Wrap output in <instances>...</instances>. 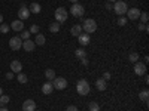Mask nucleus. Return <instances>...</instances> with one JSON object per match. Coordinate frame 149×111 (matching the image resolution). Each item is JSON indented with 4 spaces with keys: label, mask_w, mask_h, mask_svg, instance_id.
<instances>
[{
    "label": "nucleus",
    "mask_w": 149,
    "mask_h": 111,
    "mask_svg": "<svg viewBox=\"0 0 149 111\" xmlns=\"http://www.w3.org/2000/svg\"><path fill=\"white\" fill-rule=\"evenodd\" d=\"M106 9H109V10H112V9H113V5H112V3H106Z\"/></svg>",
    "instance_id": "nucleus-38"
},
{
    "label": "nucleus",
    "mask_w": 149,
    "mask_h": 111,
    "mask_svg": "<svg viewBox=\"0 0 149 111\" xmlns=\"http://www.w3.org/2000/svg\"><path fill=\"white\" fill-rule=\"evenodd\" d=\"M19 39L24 42V40H29L30 39V31H27V30H22L21 31V36H19Z\"/></svg>",
    "instance_id": "nucleus-28"
},
{
    "label": "nucleus",
    "mask_w": 149,
    "mask_h": 111,
    "mask_svg": "<svg viewBox=\"0 0 149 111\" xmlns=\"http://www.w3.org/2000/svg\"><path fill=\"white\" fill-rule=\"evenodd\" d=\"M139 98H140V101H142L143 104H148V102H149V90H148V89H143V90H140V93H139Z\"/></svg>",
    "instance_id": "nucleus-19"
},
{
    "label": "nucleus",
    "mask_w": 149,
    "mask_h": 111,
    "mask_svg": "<svg viewBox=\"0 0 149 111\" xmlns=\"http://www.w3.org/2000/svg\"><path fill=\"white\" fill-rule=\"evenodd\" d=\"M34 47H36V43H34V42H31L30 39L22 42V49H24V51L31 52V51H34Z\"/></svg>",
    "instance_id": "nucleus-17"
},
{
    "label": "nucleus",
    "mask_w": 149,
    "mask_h": 111,
    "mask_svg": "<svg viewBox=\"0 0 149 111\" xmlns=\"http://www.w3.org/2000/svg\"><path fill=\"white\" fill-rule=\"evenodd\" d=\"M34 111H39V110H34Z\"/></svg>",
    "instance_id": "nucleus-45"
},
{
    "label": "nucleus",
    "mask_w": 149,
    "mask_h": 111,
    "mask_svg": "<svg viewBox=\"0 0 149 111\" xmlns=\"http://www.w3.org/2000/svg\"><path fill=\"white\" fill-rule=\"evenodd\" d=\"M78 40H79V45H81V46L90 45V42H91V34H88V33H82V34L78 37Z\"/></svg>",
    "instance_id": "nucleus-11"
},
{
    "label": "nucleus",
    "mask_w": 149,
    "mask_h": 111,
    "mask_svg": "<svg viewBox=\"0 0 149 111\" xmlns=\"http://www.w3.org/2000/svg\"><path fill=\"white\" fill-rule=\"evenodd\" d=\"M82 30H84L85 33H88V34L95 33V31H97V22H95L93 18L85 19V21H84V24H82Z\"/></svg>",
    "instance_id": "nucleus-1"
},
{
    "label": "nucleus",
    "mask_w": 149,
    "mask_h": 111,
    "mask_svg": "<svg viewBox=\"0 0 149 111\" xmlns=\"http://www.w3.org/2000/svg\"><path fill=\"white\" fill-rule=\"evenodd\" d=\"M10 71L12 73H21V70H22V64H21V61H12L10 62Z\"/></svg>",
    "instance_id": "nucleus-15"
},
{
    "label": "nucleus",
    "mask_w": 149,
    "mask_h": 111,
    "mask_svg": "<svg viewBox=\"0 0 149 111\" xmlns=\"http://www.w3.org/2000/svg\"><path fill=\"white\" fill-rule=\"evenodd\" d=\"M70 2H72V3H78V0H70Z\"/></svg>",
    "instance_id": "nucleus-43"
},
{
    "label": "nucleus",
    "mask_w": 149,
    "mask_h": 111,
    "mask_svg": "<svg viewBox=\"0 0 149 111\" xmlns=\"http://www.w3.org/2000/svg\"><path fill=\"white\" fill-rule=\"evenodd\" d=\"M17 80L21 83V84H26L27 82H29V79H27V76L24 73H18V76H17Z\"/></svg>",
    "instance_id": "nucleus-25"
},
{
    "label": "nucleus",
    "mask_w": 149,
    "mask_h": 111,
    "mask_svg": "<svg viewBox=\"0 0 149 111\" xmlns=\"http://www.w3.org/2000/svg\"><path fill=\"white\" fill-rule=\"evenodd\" d=\"M148 18H149L148 12H140V16H139V19H140V22H142V24H146V22H148Z\"/></svg>",
    "instance_id": "nucleus-29"
},
{
    "label": "nucleus",
    "mask_w": 149,
    "mask_h": 111,
    "mask_svg": "<svg viewBox=\"0 0 149 111\" xmlns=\"http://www.w3.org/2000/svg\"><path fill=\"white\" fill-rule=\"evenodd\" d=\"M74 55H76L79 59H82V58H86V51L84 47H78L76 51H74Z\"/></svg>",
    "instance_id": "nucleus-23"
},
{
    "label": "nucleus",
    "mask_w": 149,
    "mask_h": 111,
    "mask_svg": "<svg viewBox=\"0 0 149 111\" xmlns=\"http://www.w3.org/2000/svg\"><path fill=\"white\" fill-rule=\"evenodd\" d=\"M84 14H85V9H84V6H82L81 3H73V5H72V8H70V15L76 16V18H81V16H84Z\"/></svg>",
    "instance_id": "nucleus-5"
},
{
    "label": "nucleus",
    "mask_w": 149,
    "mask_h": 111,
    "mask_svg": "<svg viewBox=\"0 0 149 111\" xmlns=\"http://www.w3.org/2000/svg\"><path fill=\"white\" fill-rule=\"evenodd\" d=\"M29 16H30V10H29V8L24 5V3H21V8H19V10H18V19L24 21V19H27Z\"/></svg>",
    "instance_id": "nucleus-9"
},
{
    "label": "nucleus",
    "mask_w": 149,
    "mask_h": 111,
    "mask_svg": "<svg viewBox=\"0 0 149 111\" xmlns=\"http://www.w3.org/2000/svg\"><path fill=\"white\" fill-rule=\"evenodd\" d=\"M137 28H139V31H146V33L149 31V28H148V25H146V24H142V22H140V24H139V25H137Z\"/></svg>",
    "instance_id": "nucleus-34"
},
{
    "label": "nucleus",
    "mask_w": 149,
    "mask_h": 111,
    "mask_svg": "<svg viewBox=\"0 0 149 111\" xmlns=\"http://www.w3.org/2000/svg\"><path fill=\"white\" fill-rule=\"evenodd\" d=\"M10 28L14 30V31H17V33H21V31L24 30V22H22L21 19L12 21V24H10Z\"/></svg>",
    "instance_id": "nucleus-12"
},
{
    "label": "nucleus",
    "mask_w": 149,
    "mask_h": 111,
    "mask_svg": "<svg viewBox=\"0 0 149 111\" xmlns=\"http://www.w3.org/2000/svg\"><path fill=\"white\" fill-rule=\"evenodd\" d=\"M103 79L107 82V80H110V73H107V71H104L103 73Z\"/></svg>",
    "instance_id": "nucleus-36"
},
{
    "label": "nucleus",
    "mask_w": 149,
    "mask_h": 111,
    "mask_svg": "<svg viewBox=\"0 0 149 111\" xmlns=\"http://www.w3.org/2000/svg\"><path fill=\"white\" fill-rule=\"evenodd\" d=\"M52 90H54V86H52V83H51V82L43 83V86H42V92H43L45 95H51V93H52Z\"/></svg>",
    "instance_id": "nucleus-18"
},
{
    "label": "nucleus",
    "mask_w": 149,
    "mask_h": 111,
    "mask_svg": "<svg viewBox=\"0 0 149 111\" xmlns=\"http://www.w3.org/2000/svg\"><path fill=\"white\" fill-rule=\"evenodd\" d=\"M9 47L12 49V51H19V49L22 47V40L19 39V36L12 37V39L9 40Z\"/></svg>",
    "instance_id": "nucleus-7"
},
{
    "label": "nucleus",
    "mask_w": 149,
    "mask_h": 111,
    "mask_svg": "<svg viewBox=\"0 0 149 111\" xmlns=\"http://www.w3.org/2000/svg\"><path fill=\"white\" fill-rule=\"evenodd\" d=\"M9 25H8V24H0V33H2V34H6V33H9Z\"/></svg>",
    "instance_id": "nucleus-31"
},
{
    "label": "nucleus",
    "mask_w": 149,
    "mask_h": 111,
    "mask_svg": "<svg viewBox=\"0 0 149 111\" xmlns=\"http://www.w3.org/2000/svg\"><path fill=\"white\" fill-rule=\"evenodd\" d=\"M34 43L37 45V46H45V43H46V39H45V36L43 34H36V39H34Z\"/></svg>",
    "instance_id": "nucleus-20"
},
{
    "label": "nucleus",
    "mask_w": 149,
    "mask_h": 111,
    "mask_svg": "<svg viewBox=\"0 0 149 111\" xmlns=\"http://www.w3.org/2000/svg\"><path fill=\"white\" fill-rule=\"evenodd\" d=\"M49 31H51V33H58L60 31V24L57 21H54L51 25H49Z\"/></svg>",
    "instance_id": "nucleus-26"
},
{
    "label": "nucleus",
    "mask_w": 149,
    "mask_h": 111,
    "mask_svg": "<svg viewBox=\"0 0 149 111\" xmlns=\"http://www.w3.org/2000/svg\"><path fill=\"white\" fill-rule=\"evenodd\" d=\"M112 2H113V3H115V2H116V0H109V3H112Z\"/></svg>",
    "instance_id": "nucleus-44"
},
{
    "label": "nucleus",
    "mask_w": 149,
    "mask_h": 111,
    "mask_svg": "<svg viewBox=\"0 0 149 111\" xmlns=\"http://www.w3.org/2000/svg\"><path fill=\"white\" fill-rule=\"evenodd\" d=\"M45 77L48 79V80H54L57 76H55V71L52 70V68H48V70H45Z\"/></svg>",
    "instance_id": "nucleus-22"
},
{
    "label": "nucleus",
    "mask_w": 149,
    "mask_h": 111,
    "mask_svg": "<svg viewBox=\"0 0 149 111\" xmlns=\"http://www.w3.org/2000/svg\"><path fill=\"white\" fill-rule=\"evenodd\" d=\"M134 73L137 74V76H145L146 74V64L140 62V61H137V62H134Z\"/></svg>",
    "instance_id": "nucleus-8"
},
{
    "label": "nucleus",
    "mask_w": 149,
    "mask_h": 111,
    "mask_svg": "<svg viewBox=\"0 0 149 111\" xmlns=\"http://www.w3.org/2000/svg\"><path fill=\"white\" fill-rule=\"evenodd\" d=\"M70 33H72V36H73V37H79V36L84 33L82 25H81V24H74V25L70 28Z\"/></svg>",
    "instance_id": "nucleus-16"
},
{
    "label": "nucleus",
    "mask_w": 149,
    "mask_h": 111,
    "mask_svg": "<svg viewBox=\"0 0 149 111\" xmlns=\"http://www.w3.org/2000/svg\"><path fill=\"white\" fill-rule=\"evenodd\" d=\"M0 24H3V15L0 14Z\"/></svg>",
    "instance_id": "nucleus-41"
},
{
    "label": "nucleus",
    "mask_w": 149,
    "mask_h": 111,
    "mask_svg": "<svg viewBox=\"0 0 149 111\" xmlns=\"http://www.w3.org/2000/svg\"><path fill=\"white\" fill-rule=\"evenodd\" d=\"M81 61H82V64H84V65H88V59H86V58H82Z\"/></svg>",
    "instance_id": "nucleus-39"
},
{
    "label": "nucleus",
    "mask_w": 149,
    "mask_h": 111,
    "mask_svg": "<svg viewBox=\"0 0 149 111\" xmlns=\"http://www.w3.org/2000/svg\"><path fill=\"white\" fill-rule=\"evenodd\" d=\"M66 111H79V110H78V107H74V105H69L66 108Z\"/></svg>",
    "instance_id": "nucleus-35"
},
{
    "label": "nucleus",
    "mask_w": 149,
    "mask_h": 111,
    "mask_svg": "<svg viewBox=\"0 0 149 111\" xmlns=\"http://www.w3.org/2000/svg\"><path fill=\"white\" fill-rule=\"evenodd\" d=\"M95 88L100 90V92H104V90L107 89V82H106L103 77L97 79V80H95Z\"/></svg>",
    "instance_id": "nucleus-14"
},
{
    "label": "nucleus",
    "mask_w": 149,
    "mask_h": 111,
    "mask_svg": "<svg viewBox=\"0 0 149 111\" xmlns=\"http://www.w3.org/2000/svg\"><path fill=\"white\" fill-rule=\"evenodd\" d=\"M0 111H9L8 108H5V107H0Z\"/></svg>",
    "instance_id": "nucleus-40"
},
{
    "label": "nucleus",
    "mask_w": 149,
    "mask_h": 111,
    "mask_svg": "<svg viewBox=\"0 0 149 111\" xmlns=\"http://www.w3.org/2000/svg\"><path fill=\"white\" fill-rule=\"evenodd\" d=\"M2 95H3V89H2V88H0V96H2Z\"/></svg>",
    "instance_id": "nucleus-42"
},
{
    "label": "nucleus",
    "mask_w": 149,
    "mask_h": 111,
    "mask_svg": "<svg viewBox=\"0 0 149 111\" xmlns=\"http://www.w3.org/2000/svg\"><path fill=\"white\" fill-rule=\"evenodd\" d=\"M127 15H128V19H130V21H137L139 16H140V9L131 8V9L127 10Z\"/></svg>",
    "instance_id": "nucleus-10"
},
{
    "label": "nucleus",
    "mask_w": 149,
    "mask_h": 111,
    "mask_svg": "<svg viewBox=\"0 0 149 111\" xmlns=\"http://www.w3.org/2000/svg\"><path fill=\"white\" fill-rule=\"evenodd\" d=\"M29 31H30V34H31V33H34V34H39V25H36V24H33V25L30 27V30H29Z\"/></svg>",
    "instance_id": "nucleus-33"
},
{
    "label": "nucleus",
    "mask_w": 149,
    "mask_h": 111,
    "mask_svg": "<svg viewBox=\"0 0 149 111\" xmlns=\"http://www.w3.org/2000/svg\"><path fill=\"white\" fill-rule=\"evenodd\" d=\"M51 83L54 86V89H58V90H63L67 88V80L64 77H55Z\"/></svg>",
    "instance_id": "nucleus-6"
},
{
    "label": "nucleus",
    "mask_w": 149,
    "mask_h": 111,
    "mask_svg": "<svg viewBox=\"0 0 149 111\" xmlns=\"http://www.w3.org/2000/svg\"><path fill=\"white\" fill-rule=\"evenodd\" d=\"M54 16H55V21H57L58 24H63V22H66V21H67L69 14H67V10H66L64 8H58V9H55Z\"/></svg>",
    "instance_id": "nucleus-4"
},
{
    "label": "nucleus",
    "mask_w": 149,
    "mask_h": 111,
    "mask_svg": "<svg viewBox=\"0 0 149 111\" xmlns=\"http://www.w3.org/2000/svg\"><path fill=\"white\" fill-rule=\"evenodd\" d=\"M88 110H90V111H100V105H98L97 102H90Z\"/></svg>",
    "instance_id": "nucleus-30"
},
{
    "label": "nucleus",
    "mask_w": 149,
    "mask_h": 111,
    "mask_svg": "<svg viewBox=\"0 0 149 111\" xmlns=\"http://www.w3.org/2000/svg\"><path fill=\"white\" fill-rule=\"evenodd\" d=\"M36 110V102L33 99H27L22 104V111H34Z\"/></svg>",
    "instance_id": "nucleus-13"
},
{
    "label": "nucleus",
    "mask_w": 149,
    "mask_h": 111,
    "mask_svg": "<svg viewBox=\"0 0 149 111\" xmlns=\"http://www.w3.org/2000/svg\"><path fill=\"white\" fill-rule=\"evenodd\" d=\"M116 22H118V25H121V27H122V25H125V24L128 22V19H127L125 16H119Z\"/></svg>",
    "instance_id": "nucleus-32"
},
{
    "label": "nucleus",
    "mask_w": 149,
    "mask_h": 111,
    "mask_svg": "<svg viewBox=\"0 0 149 111\" xmlns=\"http://www.w3.org/2000/svg\"><path fill=\"white\" fill-rule=\"evenodd\" d=\"M9 99H10V98L8 95H2V96H0V107H5L6 104H9Z\"/></svg>",
    "instance_id": "nucleus-27"
},
{
    "label": "nucleus",
    "mask_w": 149,
    "mask_h": 111,
    "mask_svg": "<svg viewBox=\"0 0 149 111\" xmlns=\"http://www.w3.org/2000/svg\"><path fill=\"white\" fill-rule=\"evenodd\" d=\"M29 10H30V14H31V12H33V14H39V12L42 10V8H40V5L39 3H31L30 5V8H29Z\"/></svg>",
    "instance_id": "nucleus-21"
},
{
    "label": "nucleus",
    "mask_w": 149,
    "mask_h": 111,
    "mask_svg": "<svg viewBox=\"0 0 149 111\" xmlns=\"http://www.w3.org/2000/svg\"><path fill=\"white\" fill-rule=\"evenodd\" d=\"M139 59H140V55H139L137 52H131V53L128 55V61H130V62H137Z\"/></svg>",
    "instance_id": "nucleus-24"
},
{
    "label": "nucleus",
    "mask_w": 149,
    "mask_h": 111,
    "mask_svg": "<svg viewBox=\"0 0 149 111\" xmlns=\"http://www.w3.org/2000/svg\"><path fill=\"white\" fill-rule=\"evenodd\" d=\"M112 10H115V14L119 15V16H124L127 14V10H128V6L125 2H121V0H116L115 5H113V9Z\"/></svg>",
    "instance_id": "nucleus-2"
},
{
    "label": "nucleus",
    "mask_w": 149,
    "mask_h": 111,
    "mask_svg": "<svg viewBox=\"0 0 149 111\" xmlns=\"http://www.w3.org/2000/svg\"><path fill=\"white\" fill-rule=\"evenodd\" d=\"M76 90H78V93L82 95V96L88 95V93H90V83L86 82V80H84V79H81V80L76 83Z\"/></svg>",
    "instance_id": "nucleus-3"
},
{
    "label": "nucleus",
    "mask_w": 149,
    "mask_h": 111,
    "mask_svg": "<svg viewBox=\"0 0 149 111\" xmlns=\"http://www.w3.org/2000/svg\"><path fill=\"white\" fill-rule=\"evenodd\" d=\"M6 79H8V80H12V79H14V73H12V71L6 73Z\"/></svg>",
    "instance_id": "nucleus-37"
}]
</instances>
